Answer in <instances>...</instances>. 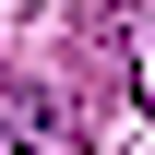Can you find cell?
<instances>
[{"label": "cell", "instance_id": "6da1fadb", "mask_svg": "<svg viewBox=\"0 0 155 155\" xmlns=\"http://www.w3.org/2000/svg\"><path fill=\"white\" fill-rule=\"evenodd\" d=\"M0 155H72V107L24 72H0Z\"/></svg>", "mask_w": 155, "mask_h": 155}]
</instances>
